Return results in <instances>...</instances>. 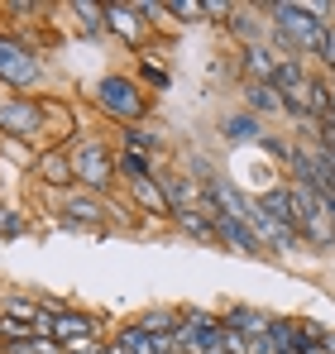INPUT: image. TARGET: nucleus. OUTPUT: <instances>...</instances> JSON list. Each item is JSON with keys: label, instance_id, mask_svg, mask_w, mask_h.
Listing matches in <instances>:
<instances>
[{"label": "nucleus", "instance_id": "nucleus-26", "mask_svg": "<svg viewBox=\"0 0 335 354\" xmlns=\"http://www.w3.org/2000/svg\"><path fill=\"white\" fill-rule=\"evenodd\" d=\"M115 163H120V177H125V182L159 177V173H154V158H149V153H134V149H120V153H115Z\"/></svg>", "mask_w": 335, "mask_h": 354}, {"label": "nucleus", "instance_id": "nucleus-31", "mask_svg": "<svg viewBox=\"0 0 335 354\" xmlns=\"http://www.w3.org/2000/svg\"><path fill=\"white\" fill-rule=\"evenodd\" d=\"M0 15H15V19H29V15H44V5H39V0H10V5H0Z\"/></svg>", "mask_w": 335, "mask_h": 354}, {"label": "nucleus", "instance_id": "nucleus-14", "mask_svg": "<svg viewBox=\"0 0 335 354\" xmlns=\"http://www.w3.org/2000/svg\"><path fill=\"white\" fill-rule=\"evenodd\" d=\"M216 129H221V139L230 144V149H239V144H259V139H264V120L249 115V111H225Z\"/></svg>", "mask_w": 335, "mask_h": 354}, {"label": "nucleus", "instance_id": "nucleus-24", "mask_svg": "<svg viewBox=\"0 0 335 354\" xmlns=\"http://www.w3.org/2000/svg\"><path fill=\"white\" fill-rule=\"evenodd\" d=\"M139 82H144V91L154 96V91H168V86H172V72H168V62L139 53Z\"/></svg>", "mask_w": 335, "mask_h": 354}, {"label": "nucleus", "instance_id": "nucleus-11", "mask_svg": "<svg viewBox=\"0 0 335 354\" xmlns=\"http://www.w3.org/2000/svg\"><path fill=\"white\" fill-rule=\"evenodd\" d=\"M278 62H282V53L273 48V44H249V48H239V72H244V82H264V86H273Z\"/></svg>", "mask_w": 335, "mask_h": 354}, {"label": "nucleus", "instance_id": "nucleus-3", "mask_svg": "<svg viewBox=\"0 0 335 354\" xmlns=\"http://www.w3.org/2000/svg\"><path fill=\"white\" fill-rule=\"evenodd\" d=\"M48 77V62L34 44H24L15 29H0V91H34Z\"/></svg>", "mask_w": 335, "mask_h": 354}, {"label": "nucleus", "instance_id": "nucleus-20", "mask_svg": "<svg viewBox=\"0 0 335 354\" xmlns=\"http://www.w3.org/2000/svg\"><path fill=\"white\" fill-rule=\"evenodd\" d=\"M44 111H48V149H53V144H62L67 134H77V129H72V106H67V101L44 96Z\"/></svg>", "mask_w": 335, "mask_h": 354}, {"label": "nucleus", "instance_id": "nucleus-25", "mask_svg": "<svg viewBox=\"0 0 335 354\" xmlns=\"http://www.w3.org/2000/svg\"><path fill=\"white\" fill-rule=\"evenodd\" d=\"M120 139H125V149H134V153H163V139L154 134V129H144V124H125L120 129Z\"/></svg>", "mask_w": 335, "mask_h": 354}, {"label": "nucleus", "instance_id": "nucleus-4", "mask_svg": "<svg viewBox=\"0 0 335 354\" xmlns=\"http://www.w3.org/2000/svg\"><path fill=\"white\" fill-rule=\"evenodd\" d=\"M0 134L15 144H44V134H48L44 101L24 96V91H0Z\"/></svg>", "mask_w": 335, "mask_h": 354}, {"label": "nucleus", "instance_id": "nucleus-16", "mask_svg": "<svg viewBox=\"0 0 335 354\" xmlns=\"http://www.w3.org/2000/svg\"><path fill=\"white\" fill-rule=\"evenodd\" d=\"M221 321L235 330V335H244V340H259V335H269V326H273V316L259 311V306H230Z\"/></svg>", "mask_w": 335, "mask_h": 354}, {"label": "nucleus", "instance_id": "nucleus-6", "mask_svg": "<svg viewBox=\"0 0 335 354\" xmlns=\"http://www.w3.org/2000/svg\"><path fill=\"white\" fill-rule=\"evenodd\" d=\"M244 225H249L254 239L264 244V254H269V249H278V254H297V249H302V235H297L292 225L273 221V216L259 206V196H249V201H244Z\"/></svg>", "mask_w": 335, "mask_h": 354}, {"label": "nucleus", "instance_id": "nucleus-33", "mask_svg": "<svg viewBox=\"0 0 335 354\" xmlns=\"http://www.w3.org/2000/svg\"><path fill=\"white\" fill-rule=\"evenodd\" d=\"M44 350V340L34 335V340H15V345H0V354H39Z\"/></svg>", "mask_w": 335, "mask_h": 354}, {"label": "nucleus", "instance_id": "nucleus-5", "mask_svg": "<svg viewBox=\"0 0 335 354\" xmlns=\"http://www.w3.org/2000/svg\"><path fill=\"white\" fill-rule=\"evenodd\" d=\"M72 168H77V187L82 192H96V196H111L120 163H115V149L106 139H82L72 149Z\"/></svg>", "mask_w": 335, "mask_h": 354}, {"label": "nucleus", "instance_id": "nucleus-17", "mask_svg": "<svg viewBox=\"0 0 335 354\" xmlns=\"http://www.w3.org/2000/svg\"><path fill=\"white\" fill-rule=\"evenodd\" d=\"M244 111L249 115H287V106H282V91L278 86H264V82H244Z\"/></svg>", "mask_w": 335, "mask_h": 354}, {"label": "nucleus", "instance_id": "nucleus-7", "mask_svg": "<svg viewBox=\"0 0 335 354\" xmlns=\"http://www.w3.org/2000/svg\"><path fill=\"white\" fill-rule=\"evenodd\" d=\"M115 211L106 206V196H96V192H67V201H62V230H101L106 221H111Z\"/></svg>", "mask_w": 335, "mask_h": 354}, {"label": "nucleus", "instance_id": "nucleus-30", "mask_svg": "<svg viewBox=\"0 0 335 354\" xmlns=\"http://www.w3.org/2000/svg\"><path fill=\"white\" fill-rule=\"evenodd\" d=\"M0 235H5V239H19V235H24V216H19L15 206H0Z\"/></svg>", "mask_w": 335, "mask_h": 354}, {"label": "nucleus", "instance_id": "nucleus-2", "mask_svg": "<svg viewBox=\"0 0 335 354\" xmlns=\"http://www.w3.org/2000/svg\"><path fill=\"white\" fill-rule=\"evenodd\" d=\"M91 101H96V111L106 120H115L120 129H125V124H139V120L154 111V96H149L144 82L129 77V72H106V77L91 86Z\"/></svg>", "mask_w": 335, "mask_h": 354}, {"label": "nucleus", "instance_id": "nucleus-23", "mask_svg": "<svg viewBox=\"0 0 335 354\" xmlns=\"http://www.w3.org/2000/svg\"><path fill=\"white\" fill-rule=\"evenodd\" d=\"M39 311H44V301H34V297H24V292L0 297V316H10V321H24V326H34V321H39Z\"/></svg>", "mask_w": 335, "mask_h": 354}, {"label": "nucleus", "instance_id": "nucleus-8", "mask_svg": "<svg viewBox=\"0 0 335 354\" xmlns=\"http://www.w3.org/2000/svg\"><path fill=\"white\" fill-rule=\"evenodd\" d=\"M34 177L53 192H77V168H72V149L67 144H53V149H39V158L29 163Z\"/></svg>", "mask_w": 335, "mask_h": 354}, {"label": "nucleus", "instance_id": "nucleus-35", "mask_svg": "<svg viewBox=\"0 0 335 354\" xmlns=\"http://www.w3.org/2000/svg\"><path fill=\"white\" fill-rule=\"evenodd\" d=\"M326 120H335V77H331V115H326Z\"/></svg>", "mask_w": 335, "mask_h": 354}, {"label": "nucleus", "instance_id": "nucleus-28", "mask_svg": "<svg viewBox=\"0 0 335 354\" xmlns=\"http://www.w3.org/2000/svg\"><path fill=\"white\" fill-rule=\"evenodd\" d=\"M311 58L321 62V72H326V77H335V19L326 24V34H321V44H316V53H311Z\"/></svg>", "mask_w": 335, "mask_h": 354}, {"label": "nucleus", "instance_id": "nucleus-22", "mask_svg": "<svg viewBox=\"0 0 335 354\" xmlns=\"http://www.w3.org/2000/svg\"><path fill=\"white\" fill-rule=\"evenodd\" d=\"M259 206L273 216V221H282V225H292V187L287 182H278V187H269V192H259Z\"/></svg>", "mask_w": 335, "mask_h": 354}, {"label": "nucleus", "instance_id": "nucleus-18", "mask_svg": "<svg viewBox=\"0 0 335 354\" xmlns=\"http://www.w3.org/2000/svg\"><path fill=\"white\" fill-rule=\"evenodd\" d=\"M172 225H177L182 235L216 244V221H211V206H197V211H177V216H172Z\"/></svg>", "mask_w": 335, "mask_h": 354}, {"label": "nucleus", "instance_id": "nucleus-10", "mask_svg": "<svg viewBox=\"0 0 335 354\" xmlns=\"http://www.w3.org/2000/svg\"><path fill=\"white\" fill-rule=\"evenodd\" d=\"M159 182H163V196H168V206H172V216L201 206V182H197L192 173H182V168H163Z\"/></svg>", "mask_w": 335, "mask_h": 354}, {"label": "nucleus", "instance_id": "nucleus-9", "mask_svg": "<svg viewBox=\"0 0 335 354\" xmlns=\"http://www.w3.org/2000/svg\"><path fill=\"white\" fill-rule=\"evenodd\" d=\"M106 29H111L115 39H125V48H144V34L154 29L144 15H139V5H106Z\"/></svg>", "mask_w": 335, "mask_h": 354}, {"label": "nucleus", "instance_id": "nucleus-12", "mask_svg": "<svg viewBox=\"0 0 335 354\" xmlns=\"http://www.w3.org/2000/svg\"><path fill=\"white\" fill-rule=\"evenodd\" d=\"M53 340L67 350V345H82V340H96V316L87 311H72V306H57L53 316Z\"/></svg>", "mask_w": 335, "mask_h": 354}, {"label": "nucleus", "instance_id": "nucleus-27", "mask_svg": "<svg viewBox=\"0 0 335 354\" xmlns=\"http://www.w3.org/2000/svg\"><path fill=\"white\" fill-rule=\"evenodd\" d=\"M163 10L177 24H201L206 19V0H163Z\"/></svg>", "mask_w": 335, "mask_h": 354}, {"label": "nucleus", "instance_id": "nucleus-34", "mask_svg": "<svg viewBox=\"0 0 335 354\" xmlns=\"http://www.w3.org/2000/svg\"><path fill=\"white\" fill-rule=\"evenodd\" d=\"M101 354H125V350H120V345L111 340V345H101Z\"/></svg>", "mask_w": 335, "mask_h": 354}, {"label": "nucleus", "instance_id": "nucleus-1", "mask_svg": "<svg viewBox=\"0 0 335 354\" xmlns=\"http://www.w3.org/2000/svg\"><path fill=\"white\" fill-rule=\"evenodd\" d=\"M335 5H292V0H273V5H264V15H269V44L278 48L282 58H311L316 53V44H321V34H326V15H331Z\"/></svg>", "mask_w": 335, "mask_h": 354}, {"label": "nucleus", "instance_id": "nucleus-19", "mask_svg": "<svg viewBox=\"0 0 335 354\" xmlns=\"http://www.w3.org/2000/svg\"><path fill=\"white\" fill-rule=\"evenodd\" d=\"M67 10H72V19H77L82 39H96V34H106V5H91V0H72Z\"/></svg>", "mask_w": 335, "mask_h": 354}, {"label": "nucleus", "instance_id": "nucleus-15", "mask_svg": "<svg viewBox=\"0 0 335 354\" xmlns=\"http://www.w3.org/2000/svg\"><path fill=\"white\" fill-rule=\"evenodd\" d=\"M129 187V201L144 211V216H159V221H172V206L163 196V182L159 177H139V182H125Z\"/></svg>", "mask_w": 335, "mask_h": 354}, {"label": "nucleus", "instance_id": "nucleus-13", "mask_svg": "<svg viewBox=\"0 0 335 354\" xmlns=\"http://www.w3.org/2000/svg\"><path fill=\"white\" fill-rule=\"evenodd\" d=\"M211 221H216V244L239 249V254H264V244H259L254 230L244 225V216H221V211H211Z\"/></svg>", "mask_w": 335, "mask_h": 354}, {"label": "nucleus", "instance_id": "nucleus-21", "mask_svg": "<svg viewBox=\"0 0 335 354\" xmlns=\"http://www.w3.org/2000/svg\"><path fill=\"white\" fill-rule=\"evenodd\" d=\"M177 316H182V306H159V311H144V316H139V326H144L154 340H172Z\"/></svg>", "mask_w": 335, "mask_h": 354}, {"label": "nucleus", "instance_id": "nucleus-32", "mask_svg": "<svg viewBox=\"0 0 335 354\" xmlns=\"http://www.w3.org/2000/svg\"><path fill=\"white\" fill-rule=\"evenodd\" d=\"M230 15H235V5H230V0H206V19H216V24H230Z\"/></svg>", "mask_w": 335, "mask_h": 354}, {"label": "nucleus", "instance_id": "nucleus-29", "mask_svg": "<svg viewBox=\"0 0 335 354\" xmlns=\"http://www.w3.org/2000/svg\"><path fill=\"white\" fill-rule=\"evenodd\" d=\"M15 340H34V326H24V321H10V316H0V345H15Z\"/></svg>", "mask_w": 335, "mask_h": 354}]
</instances>
